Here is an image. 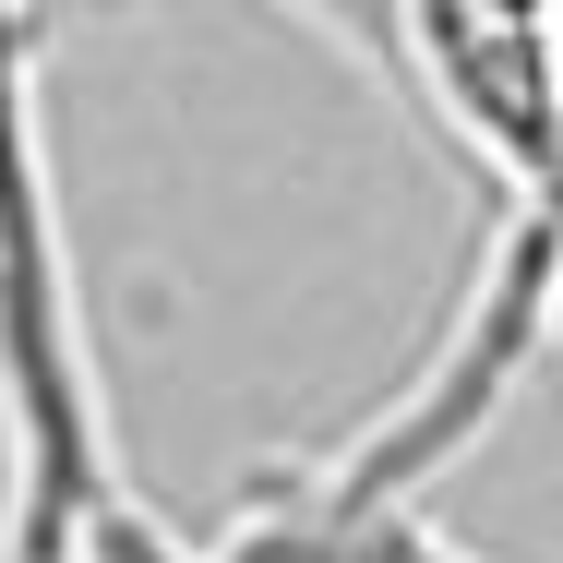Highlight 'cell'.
<instances>
[{"instance_id": "1", "label": "cell", "mask_w": 563, "mask_h": 563, "mask_svg": "<svg viewBox=\"0 0 563 563\" xmlns=\"http://www.w3.org/2000/svg\"><path fill=\"white\" fill-rule=\"evenodd\" d=\"M408 563H479V552H455V540H420V552H408Z\"/></svg>"}]
</instances>
